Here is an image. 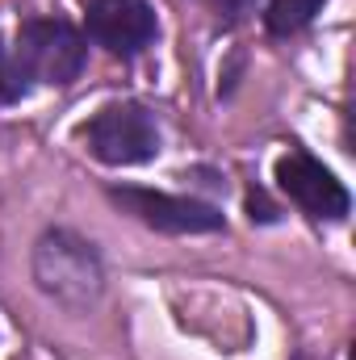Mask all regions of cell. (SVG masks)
Wrapping results in <instances>:
<instances>
[{"label": "cell", "instance_id": "obj_3", "mask_svg": "<svg viewBox=\"0 0 356 360\" xmlns=\"http://www.w3.org/2000/svg\"><path fill=\"white\" fill-rule=\"evenodd\" d=\"M34 276L46 293H55L68 306H84L101 293V264L84 239L72 231H55L34 252Z\"/></svg>", "mask_w": 356, "mask_h": 360}, {"label": "cell", "instance_id": "obj_2", "mask_svg": "<svg viewBox=\"0 0 356 360\" xmlns=\"http://www.w3.org/2000/svg\"><path fill=\"white\" fill-rule=\"evenodd\" d=\"M84 38L68 25V21H25L17 34V51L13 63L25 72V80H42V84H72L84 72Z\"/></svg>", "mask_w": 356, "mask_h": 360}, {"label": "cell", "instance_id": "obj_1", "mask_svg": "<svg viewBox=\"0 0 356 360\" xmlns=\"http://www.w3.org/2000/svg\"><path fill=\"white\" fill-rule=\"evenodd\" d=\"M84 143L101 164L134 168V164H147L160 155V126L143 105L113 101L84 126Z\"/></svg>", "mask_w": 356, "mask_h": 360}, {"label": "cell", "instance_id": "obj_7", "mask_svg": "<svg viewBox=\"0 0 356 360\" xmlns=\"http://www.w3.org/2000/svg\"><path fill=\"white\" fill-rule=\"evenodd\" d=\"M323 4H327V0H272V4H268V13H265L268 34L285 38V34L306 30V25L314 21V13H323Z\"/></svg>", "mask_w": 356, "mask_h": 360}, {"label": "cell", "instance_id": "obj_8", "mask_svg": "<svg viewBox=\"0 0 356 360\" xmlns=\"http://www.w3.org/2000/svg\"><path fill=\"white\" fill-rule=\"evenodd\" d=\"M248 210H252V222H256V218H260V222H272V218H276V214H272V205H268L260 193H252V197H248Z\"/></svg>", "mask_w": 356, "mask_h": 360}, {"label": "cell", "instance_id": "obj_10", "mask_svg": "<svg viewBox=\"0 0 356 360\" xmlns=\"http://www.w3.org/2000/svg\"><path fill=\"white\" fill-rule=\"evenodd\" d=\"M0 55H4V51H0Z\"/></svg>", "mask_w": 356, "mask_h": 360}, {"label": "cell", "instance_id": "obj_6", "mask_svg": "<svg viewBox=\"0 0 356 360\" xmlns=\"http://www.w3.org/2000/svg\"><path fill=\"white\" fill-rule=\"evenodd\" d=\"M276 184L310 214V218H344L348 214V188L340 184V180L331 176L314 155H306V151H289V155H281L276 160Z\"/></svg>", "mask_w": 356, "mask_h": 360}, {"label": "cell", "instance_id": "obj_5", "mask_svg": "<svg viewBox=\"0 0 356 360\" xmlns=\"http://www.w3.org/2000/svg\"><path fill=\"white\" fill-rule=\"evenodd\" d=\"M109 197L134 214L139 222L155 226V231H168V235H210V231H222V214L205 201H193V197H172V193H155V188H109Z\"/></svg>", "mask_w": 356, "mask_h": 360}, {"label": "cell", "instance_id": "obj_9", "mask_svg": "<svg viewBox=\"0 0 356 360\" xmlns=\"http://www.w3.org/2000/svg\"><path fill=\"white\" fill-rule=\"evenodd\" d=\"M210 4H214L218 13H231V17H235V13H243V8H248L252 0H210Z\"/></svg>", "mask_w": 356, "mask_h": 360}, {"label": "cell", "instance_id": "obj_4", "mask_svg": "<svg viewBox=\"0 0 356 360\" xmlns=\"http://www.w3.org/2000/svg\"><path fill=\"white\" fill-rule=\"evenodd\" d=\"M84 25L96 46H105L109 55H122V59L143 55L160 34L155 8L147 0H89Z\"/></svg>", "mask_w": 356, "mask_h": 360}]
</instances>
